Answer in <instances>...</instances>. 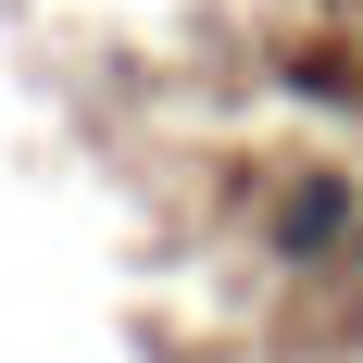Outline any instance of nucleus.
<instances>
[{"label":"nucleus","instance_id":"1","mask_svg":"<svg viewBox=\"0 0 363 363\" xmlns=\"http://www.w3.org/2000/svg\"><path fill=\"white\" fill-rule=\"evenodd\" d=\"M263 251L289 263L301 289H338L363 251V176L351 163H276V188H263Z\"/></svg>","mask_w":363,"mask_h":363}]
</instances>
